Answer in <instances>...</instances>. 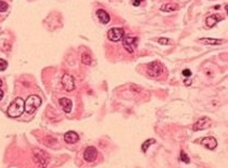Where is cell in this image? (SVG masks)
Returning a JSON list of instances; mask_svg holds the SVG:
<instances>
[{
	"instance_id": "6da1fadb",
	"label": "cell",
	"mask_w": 228,
	"mask_h": 168,
	"mask_svg": "<svg viewBox=\"0 0 228 168\" xmlns=\"http://www.w3.org/2000/svg\"><path fill=\"white\" fill-rule=\"evenodd\" d=\"M24 101L21 97H16L11 104L9 106L8 110H6V113L10 117H19L23 114V112L25 111V108H24Z\"/></svg>"
},
{
	"instance_id": "7a4b0ae2",
	"label": "cell",
	"mask_w": 228,
	"mask_h": 168,
	"mask_svg": "<svg viewBox=\"0 0 228 168\" xmlns=\"http://www.w3.org/2000/svg\"><path fill=\"white\" fill-rule=\"evenodd\" d=\"M40 104H41V98L38 95H30L26 99L25 104H24V108H25V111L28 114H32L40 107Z\"/></svg>"
},
{
	"instance_id": "3957f363",
	"label": "cell",
	"mask_w": 228,
	"mask_h": 168,
	"mask_svg": "<svg viewBox=\"0 0 228 168\" xmlns=\"http://www.w3.org/2000/svg\"><path fill=\"white\" fill-rule=\"evenodd\" d=\"M32 156H34V161L39 167H47L48 163H49V156L45 151L40 149H35L32 151Z\"/></svg>"
},
{
	"instance_id": "277c9868",
	"label": "cell",
	"mask_w": 228,
	"mask_h": 168,
	"mask_svg": "<svg viewBox=\"0 0 228 168\" xmlns=\"http://www.w3.org/2000/svg\"><path fill=\"white\" fill-rule=\"evenodd\" d=\"M163 72V66L160 62H152L147 65V75L152 78H158Z\"/></svg>"
},
{
	"instance_id": "5b68a950",
	"label": "cell",
	"mask_w": 228,
	"mask_h": 168,
	"mask_svg": "<svg viewBox=\"0 0 228 168\" xmlns=\"http://www.w3.org/2000/svg\"><path fill=\"white\" fill-rule=\"evenodd\" d=\"M122 45H123L124 50L127 52H129L130 54L134 53L135 49L137 47V38L136 37H131L128 36L126 38H123L122 40Z\"/></svg>"
},
{
	"instance_id": "8992f818",
	"label": "cell",
	"mask_w": 228,
	"mask_h": 168,
	"mask_svg": "<svg viewBox=\"0 0 228 168\" xmlns=\"http://www.w3.org/2000/svg\"><path fill=\"white\" fill-rule=\"evenodd\" d=\"M107 37L110 41L113 42H119L123 39L124 37V30L123 28H111L108 32H107Z\"/></svg>"
},
{
	"instance_id": "52a82bcc",
	"label": "cell",
	"mask_w": 228,
	"mask_h": 168,
	"mask_svg": "<svg viewBox=\"0 0 228 168\" xmlns=\"http://www.w3.org/2000/svg\"><path fill=\"white\" fill-rule=\"evenodd\" d=\"M211 124H212V121L209 119V117H202L194 124V126H192V129H194L195 132H197V130L207 129V128H209L210 126H211Z\"/></svg>"
},
{
	"instance_id": "ba28073f",
	"label": "cell",
	"mask_w": 228,
	"mask_h": 168,
	"mask_svg": "<svg viewBox=\"0 0 228 168\" xmlns=\"http://www.w3.org/2000/svg\"><path fill=\"white\" fill-rule=\"evenodd\" d=\"M62 85L67 92H71L76 88L75 79L71 75H64L62 78Z\"/></svg>"
},
{
	"instance_id": "9c48e42d",
	"label": "cell",
	"mask_w": 228,
	"mask_h": 168,
	"mask_svg": "<svg viewBox=\"0 0 228 168\" xmlns=\"http://www.w3.org/2000/svg\"><path fill=\"white\" fill-rule=\"evenodd\" d=\"M97 150L94 147H88L87 149L84 150V153H83V158L87 162H94L97 158Z\"/></svg>"
},
{
	"instance_id": "30bf717a",
	"label": "cell",
	"mask_w": 228,
	"mask_h": 168,
	"mask_svg": "<svg viewBox=\"0 0 228 168\" xmlns=\"http://www.w3.org/2000/svg\"><path fill=\"white\" fill-rule=\"evenodd\" d=\"M201 145L209 150H214L217 147V141L214 137H205L201 140Z\"/></svg>"
},
{
	"instance_id": "8fae6325",
	"label": "cell",
	"mask_w": 228,
	"mask_h": 168,
	"mask_svg": "<svg viewBox=\"0 0 228 168\" xmlns=\"http://www.w3.org/2000/svg\"><path fill=\"white\" fill-rule=\"evenodd\" d=\"M224 19V16L221 14H214V15H211V16L207 17V19H205V23H207V26L209 28H212L214 27V26L216 25L217 23H220L221 21H223Z\"/></svg>"
},
{
	"instance_id": "7c38bea8",
	"label": "cell",
	"mask_w": 228,
	"mask_h": 168,
	"mask_svg": "<svg viewBox=\"0 0 228 168\" xmlns=\"http://www.w3.org/2000/svg\"><path fill=\"white\" fill-rule=\"evenodd\" d=\"M64 140L66 143H69V145H74V143L78 142L79 140V136L78 134H77L76 132H73V130H71V132H67L66 134L64 135Z\"/></svg>"
},
{
	"instance_id": "4fadbf2b",
	"label": "cell",
	"mask_w": 228,
	"mask_h": 168,
	"mask_svg": "<svg viewBox=\"0 0 228 168\" xmlns=\"http://www.w3.org/2000/svg\"><path fill=\"white\" fill-rule=\"evenodd\" d=\"M58 104H60V106L62 107L63 111L66 113H69L71 111V108H73V102H71V99H68V98H61L60 100H58Z\"/></svg>"
},
{
	"instance_id": "5bb4252c",
	"label": "cell",
	"mask_w": 228,
	"mask_h": 168,
	"mask_svg": "<svg viewBox=\"0 0 228 168\" xmlns=\"http://www.w3.org/2000/svg\"><path fill=\"white\" fill-rule=\"evenodd\" d=\"M96 16L98 17V19H100L103 24H108L109 21H110L109 14L105 10H103V9H100V10L96 11Z\"/></svg>"
},
{
	"instance_id": "9a60e30c",
	"label": "cell",
	"mask_w": 228,
	"mask_h": 168,
	"mask_svg": "<svg viewBox=\"0 0 228 168\" xmlns=\"http://www.w3.org/2000/svg\"><path fill=\"white\" fill-rule=\"evenodd\" d=\"M199 42H203L204 44H209V45H220V44H223L224 41L221 40V39L201 38V39H199Z\"/></svg>"
},
{
	"instance_id": "2e32d148",
	"label": "cell",
	"mask_w": 228,
	"mask_h": 168,
	"mask_svg": "<svg viewBox=\"0 0 228 168\" xmlns=\"http://www.w3.org/2000/svg\"><path fill=\"white\" fill-rule=\"evenodd\" d=\"M179 10V4L176 3H166L161 6V11L163 12H173Z\"/></svg>"
},
{
	"instance_id": "e0dca14e",
	"label": "cell",
	"mask_w": 228,
	"mask_h": 168,
	"mask_svg": "<svg viewBox=\"0 0 228 168\" xmlns=\"http://www.w3.org/2000/svg\"><path fill=\"white\" fill-rule=\"evenodd\" d=\"M81 62L84 65H91L92 57L90 56L89 53H82V55H81Z\"/></svg>"
},
{
	"instance_id": "ac0fdd59",
	"label": "cell",
	"mask_w": 228,
	"mask_h": 168,
	"mask_svg": "<svg viewBox=\"0 0 228 168\" xmlns=\"http://www.w3.org/2000/svg\"><path fill=\"white\" fill-rule=\"evenodd\" d=\"M156 142L155 139H147V140L145 141V142L142 145V151L143 152H146L148 150V148H149L150 145H153V143Z\"/></svg>"
},
{
	"instance_id": "d6986e66",
	"label": "cell",
	"mask_w": 228,
	"mask_h": 168,
	"mask_svg": "<svg viewBox=\"0 0 228 168\" xmlns=\"http://www.w3.org/2000/svg\"><path fill=\"white\" fill-rule=\"evenodd\" d=\"M45 145H50V147H53V145H55L56 143H58V141H56L55 138H53V137H45Z\"/></svg>"
},
{
	"instance_id": "ffe728a7",
	"label": "cell",
	"mask_w": 228,
	"mask_h": 168,
	"mask_svg": "<svg viewBox=\"0 0 228 168\" xmlns=\"http://www.w3.org/2000/svg\"><path fill=\"white\" fill-rule=\"evenodd\" d=\"M181 161L183 163H185V164H189V162H190V160H189V158H188V155L184 151L181 152Z\"/></svg>"
},
{
	"instance_id": "44dd1931",
	"label": "cell",
	"mask_w": 228,
	"mask_h": 168,
	"mask_svg": "<svg viewBox=\"0 0 228 168\" xmlns=\"http://www.w3.org/2000/svg\"><path fill=\"white\" fill-rule=\"evenodd\" d=\"M158 42H159L160 44H162V45L171 44V40H170V39H168V38H159V39H158Z\"/></svg>"
},
{
	"instance_id": "7402d4cb",
	"label": "cell",
	"mask_w": 228,
	"mask_h": 168,
	"mask_svg": "<svg viewBox=\"0 0 228 168\" xmlns=\"http://www.w3.org/2000/svg\"><path fill=\"white\" fill-rule=\"evenodd\" d=\"M8 67V62L2 58H0V71H4Z\"/></svg>"
},
{
	"instance_id": "603a6c76",
	"label": "cell",
	"mask_w": 228,
	"mask_h": 168,
	"mask_svg": "<svg viewBox=\"0 0 228 168\" xmlns=\"http://www.w3.org/2000/svg\"><path fill=\"white\" fill-rule=\"evenodd\" d=\"M9 6L6 2L2 1V0H0V12H6V10H8Z\"/></svg>"
},
{
	"instance_id": "cb8c5ba5",
	"label": "cell",
	"mask_w": 228,
	"mask_h": 168,
	"mask_svg": "<svg viewBox=\"0 0 228 168\" xmlns=\"http://www.w3.org/2000/svg\"><path fill=\"white\" fill-rule=\"evenodd\" d=\"M182 75L185 78H189L190 76H191V71H190L189 69H184V70L182 71Z\"/></svg>"
},
{
	"instance_id": "d4e9b609",
	"label": "cell",
	"mask_w": 228,
	"mask_h": 168,
	"mask_svg": "<svg viewBox=\"0 0 228 168\" xmlns=\"http://www.w3.org/2000/svg\"><path fill=\"white\" fill-rule=\"evenodd\" d=\"M142 1H143V0H132V4L134 6H139Z\"/></svg>"
},
{
	"instance_id": "484cf974",
	"label": "cell",
	"mask_w": 228,
	"mask_h": 168,
	"mask_svg": "<svg viewBox=\"0 0 228 168\" xmlns=\"http://www.w3.org/2000/svg\"><path fill=\"white\" fill-rule=\"evenodd\" d=\"M184 82H185L186 85H189L190 83H191V82H190V80H187V79H185V81H184Z\"/></svg>"
},
{
	"instance_id": "4316f807",
	"label": "cell",
	"mask_w": 228,
	"mask_h": 168,
	"mask_svg": "<svg viewBox=\"0 0 228 168\" xmlns=\"http://www.w3.org/2000/svg\"><path fill=\"white\" fill-rule=\"evenodd\" d=\"M2 98H3V92H2L1 89H0V100H1Z\"/></svg>"
},
{
	"instance_id": "83f0119b",
	"label": "cell",
	"mask_w": 228,
	"mask_h": 168,
	"mask_svg": "<svg viewBox=\"0 0 228 168\" xmlns=\"http://www.w3.org/2000/svg\"><path fill=\"white\" fill-rule=\"evenodd\" d=\"M1 85H2V81L0 80V87H1Z\"/></svg>"
}]
</instances>
